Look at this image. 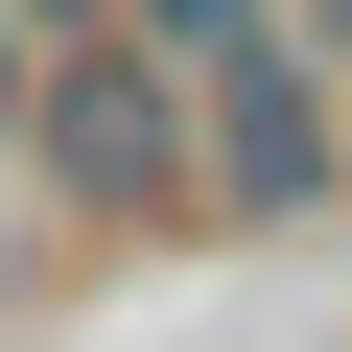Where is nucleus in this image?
Segmentation results:
<instances>
[{"mask_svg": "<svg viewBox=\"0 0 352 352\" xmlns=\"http://www.w3.org/2000/svg\"><path fill=\"white\" fill-rule=\"evenodd\" d=\"M141 47H164V94H188L212 235H329L352 212V71H329L305 0H141Z\"/></svg>", "mask_w": 352, "mask_h": 352, "instance_id": "nucleus-1", "label": "nucleus"}, {"mask_svg": "<svg viewBox=\"0 0 352 352\" xmlns=\"http://www.w3.org/2000/svg\"><path fill=\"white\" fill-rule=\"evenodd\" d=\"M24 164L71 235H212L188 188V94H164L141 0H24Z\"/></svg>", "mask_w": 352, "mask_h": 352, "instance_id": "nucleus-2", "label": "nucleus"}, {"mask_svg": "<svg viewBox=\"0 0 352 352\" xmlns=\"http://www.w3.org/2000/svg\"><path fill=\"white\" fill-rule=\"evenodd\" d=\"M0 141H24V0H0Z\"/></svg>", "mask_w": 352, "mask_h": 352, "instance_id": "nucleus-3", "label": "nucleus"}, {"mask_svg": "<svg viewBox=\"0 0 352 352\" xmlns=\"http://www.w3.org/2000/svg\"><path fill=\"white\" fill-rule=\"evenodd\" d=\"M305 24H329V71H352V0H305Z\"/></svg>", "mask_w": 352, "mask_h": 352, "instance_id": "nucleus-4", "label": "nucleus"}]
</instances>
